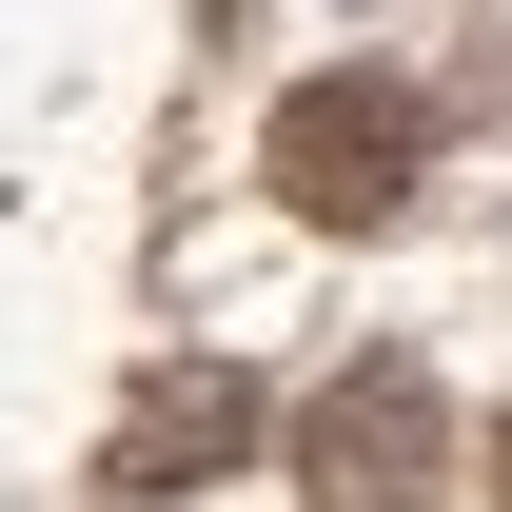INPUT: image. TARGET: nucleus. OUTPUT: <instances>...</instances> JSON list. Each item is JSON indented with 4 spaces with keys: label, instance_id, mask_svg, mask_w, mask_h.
<instances>
[{
    "label": "nucleus",
    "instance_id": "f257e3e1",
    "mask_svg": "<svg viewBox=\"0 0 512 512\" xmlns=\"http://www.w3.org/2000/svg\"><path fill=\"white\" fill-rule=\"evenodd\" d=\"M434 473H453V414L414 355H355V375L296 394V493L316 512H434Z\"/></svg>",
    "mask_w": 512,
    "mask_h": 512
},
{
    "label": "nucleus",
    "instance_id": "f03ea898",
    "mask_svg": "<svg viewBox=\"0 0 512 512\" xmlns=\"http://www.w3.org/2000/svg\"><path fill=\"white\" fill-rule=\"evenodd\" d=\"M414 158H434V99H414V79H296V99H276V197H296V217H394V197H414Z\"/></svg>",
    "mask_w": 512,
    "mask_h": 512
},
{
    "label": "nucleus",
    "instance_id": "7ed1b4c3",
    "mask_svg": "<svg viewBox=\"0 0 512 512\" xmlns=\"http://www.w3.org/2000/svg\"><path fill=\"white\" fill-rule=\"evenodd\" d=\"M217 453H256V375L178 355V375H138V394H119V434H99V493H178V473H217Z\"/></svg>",
    "mask_w": 512,
    "mask_h": 512
}]
</instances>
